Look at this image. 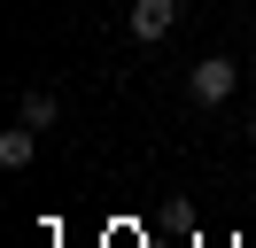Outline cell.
I'll use <instances>...</instances> for the list:
<instances>
[{
	"label": "cell",
	"instance_id": "1",
	"mask_svg": "<svg viewBox=\"0 0 256 248\" xmlns=\"http://www.w3.org/2000/svg\"><path fill=\"white\" fill-rule=\"evenodd\" d=\"M233 62H225V54H202V62H194V78H186V93H194V101H202V108H218L225 101V93H233Z\"/></svg>",
	"mask_w": 256,
	"mask_h": 248
},
{
	"label": "cell",
	"instance_id": "2",
	"mask_svg": "<svg viewBox=\"0 0 256 248\" xmlns=\"http://www.w3.org/2000/svg\"><path fill=\"white\" fill-rule=\"evenodd\" d=\"M132 39H171L178 31V0H132Z\"/></svg>",
	"mask_w": 256,
	"mask_h": 248
},
{
	"label": "cell",
	"instance_id": "3",
	"mask_svg": "<svg viewBox=\"0 0 256 248\" xmlns=\"http://www.w3.org/2000/svg\"><path fill=\"white\" fill-rule=\"evenodd\" d=\"M32 155H39V132H32V124H16V132H0V163H8V170H24Z\"/></svg>",
	"mask_w": 256,
	"mask_h": 248
},
{
	"label": "cell",
	"instance_id": "4",
	"mask_svg": "<svg viewBox=\"0 0 256 248\" xmlns=\"http://www.w3.org/2000/svg\"><path fill=\"white\" fill-rule=\"evenodd\" d=\"M54 116H62V108H54V93H24V124H32V132H47Z\"/></svg>",
	"mask_w": 256,
	"mask_h": 248
},
{
	"label": "cell",
	"instance_id": "5",
	"mask_svg": "<svg viewBox=\"0 0 256 248\" xmlns=\"http://www.w3.org/2000/svg\"><path fill=\"white\" fill-rule=\"evenodd\" d=\"M248 140H256V108H248Z\"/></svg>",
	"mask_w": 256,
	"mask_h": 248
}]
</instances>
